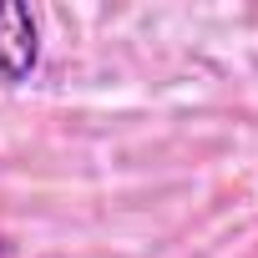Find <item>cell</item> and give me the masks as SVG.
<instances>
[{"label":"cell","instance_id":"cell-1","mask_svg":"<svg viewBox=\"0 0 258 258\" xmlns=\"http://www.w3.org/2000/svg\"><path fill=\"white\" fill-rule=\"evenodd\" d=\"M41 61V26L36 11L21 0H0V76L26 81Z\"/></svg>","mask_w":258,"mask_h":258}]
</instances>
